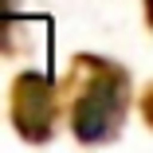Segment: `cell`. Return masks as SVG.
<instances>
[{
	"mask_svg": "<svg viewBox=\"0 0 153 153\" xmlns=\"http://www.w3.org/2000/svg\"><path fill=\"white\" fill-rule=\"evenodd\" d=\"M55 90H59V118H67L79 145L114 141L130 118L134 82L130 71L110 55H90V51L71 55Z\"/></svg>",
	"mask_w": 153,
	"mask_h": 153,
	"instance_id": "cell-1",
	"label": "cell"
},
{
	"mask_svg": "<svg viewBox=\"0 0 153 153\" xmlns=\"http://www.w3.org/2000/svg\"><path fill=\"white\" fill-rule=\"evenodd\" d=\"M8 118L12 130L24 141H51L59 130V90L47 71H20L12 79L8 94Z\"/></svg>",
	"mask_w": 153,
	"mask_h": 153,
	"instance_id": "cell-2",
	"label": "cell"
},
{
	"mask_svg": "<svg viewBox=\"0 0 153 153\" xmlns=\"http://www.w3.org/2000/svg\"><path fill=\"white\" fill-rule=\"evenodd\" d=\"M24 43V12L20 0H0V55H16Z\"/></svg>",
	"mask_w": 153,
	"mask_h": 153,
	"instance_id": "cell-3",
	"label": "cell"
}]
</instances>
